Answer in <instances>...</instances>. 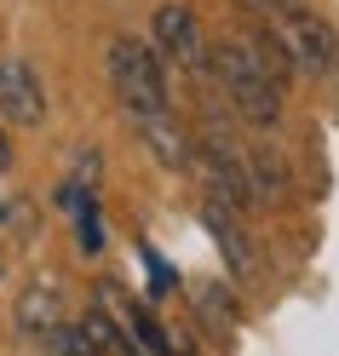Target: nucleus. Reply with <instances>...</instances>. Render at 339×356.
Listing matches in <instances>:
<instances>
[{
    "mask_svg": "<svg viewBox=\"0 0 339 356\" xmlns=\"http://www.w3.org/2000/svg\"><path fill=\"white\" fill-rule=\"evenodd\" d=\"M207 81L224 92V104L236 109L247 127H282V86L265 75V63L247 52V40H219L213 47V63H207Z\"/></svg>",
    "mask_w": 339,
    "mask_h": 356,
    "instance_id": "nucleus-1",
    "label": "nucleus"
},
{
    "mask_svg": "<svg viewBox=\"0 0 339 356\" xmlns=\"http://www.w3.org/2000/svg\"><path fill=\"white\" fill-rule=\"evenodd\" d=\"M104 75H109V92H116L121 115H167L173 109L167 63L155 58V47L139 40V35H116L104 47Z\"/></svg>",
    "mask_w": 339,
    "mask_h": 356,
    "instance_id": "nucleus-2",
    "label": "nucleus"
},
{
    "mask_svg": "<svg viewBox=\"0 0 339 356\" xmlns=\"http://www.w3.org/2000/svg\"><path fill=\"white\" fill-rule=\"evenodd\" d=\"M150 47H155V58H161L167 70L190 75V81H207L213 47H207V35H201V17H196L190 6H178V0L155 6V17H150Z\"/></svg>",
    "mask_w": 339,
    "mask_h": 356,
    "instance_id": "nucleus-3",
    "label": "nucleus"
},
{
    "mask_svg": "<svg viewBox=\"0 0 339 356\" xmlns=\"http://www.w3.org/2000/svg\"><path fill=\"white\" fill-rule=\"evenodd\" d=\"M276 40H282V52H287V70L293 75H305V81H322V75H333L339 70V35H333V24L328 17H316V12H282L276 24Z\"/></svg>",
    "mask_w": 339,
    "mask_h": 356,
    "instance_id": "nucleus-4",
    "label": "nucleus"
},
{
    "mask_svg": "<svg viewBox=\"0 0 339 356\" xmlns=\"http://www.w3.org/2000/svg\"><path fill=\"white\" fill-rule=\"evenodd\" d=\"M70 322H75V316H70V299H63V287H58L52 276L24 282V293H17V305H12V327L24 333V339L52 345Z\"/></svg>",
    "mask_w": 339,
    "mask_h": 356,
    "instance_id": "nucleus-5",
    "label": "nucleus"
},
{
    "mask_svg": "<svg viewBox=\"0 0 339 356\" xmlns=\"http://www.w3.org/2000/svg\"><path fill=\"white\" fill-rule=\"evenodd\" d=\"M0 121L24 127V132L47 121V86H40L35 63H24V58H0Z\"/></svg>",
    "mask_w": 339,
    "mask_h": 356,
    "instance_id": "nucleus-6",
    "label": "nucleus"
},
{
    "mask_svg": "<svg viewBox=\"0 0 339 356\" xmlns=\"http://www.w3.org/2000/svg\"><path fill=\"white\" fill-rule=\"evenodd\" d=\"M201 230L213 236V248H219V259L230 264V276L236 282H253L259 276V248H253V236H247V225H242V213L236 207H224V202H201Z\"/></svg>",
    "mask_w": 339,
    "mask_h": 356,
    "instance_id": "nucleus-7",
    "label": "nucleus"
},
{
    "mask_svg": "<svg viewBox=\"0 0 339 356\" xmlns=\"http://www.w3.org/2000/svg\"><path fill=\"white\" fill-rule=\"evenodd\" d=\"M132 121V132H139V144L155 155V161H161V167H173V172H190V138H184V127H178L173 121V109H167V115H127Z\"/></svg>",
    "mask_w": 339,
    "mask_h": 356,
    "instance_id": "nucleus-8",
    "label": "nucleus"
},
{
    "mask_svg": "<svg viewBox=\"0 0 339 356\" xmlns=\"http://www.w3.org/2000/svg\"><path fill=\"white\" fill-rule=\"evenodd\" d=\"M196 305H201V322H213L219 333H224V327L236 322V316H230L236 305L224 299V287H219V282H196Z\"/></svg>",
    "mask_w": 339,
    "mask_h": 356,
    "instance_id": "nucleus-9",
    "label": "nucleus"
},
{
    "mask_svg": "<svg viewBox=\"0 0 339 356\" xmlns=\"http://www.w3.org/2000/svg\"><path fill=\"white\" fill-rule=\"evenodd\" d=\"M247 12H265V17H282V12H293V0H242Z\"/></svg>",
    "mask_w": 339,
    "mask_h": 356,
    "instance_id": "nucleus-10",
    "label": "nucleus"
},
{
    "mask_svg": "<svg viewBox=\"0 0 339 356\" xmlns=\"http://www.w3.org/2000/svg\"><path fill=\"white\" fill-rule=\"evenodd\" d=\"M6 132H12V127H6V121H0V178H6V172H12V138H6Z\"/></svg>",
    "mask_w": 339,
    "mask_h": 356,
    "instance_id": "nucleus-11",
    "label": "nucleus"
},
{
    "mask_svg": "<svg viewBox=\"0 0 339 356\" xmlns=\"http://www.w3.org/2000/svg\"><path fill=\"white\" fill-rule=\"evenodd\" d=\"M6 270H12V264H6V241H0V282H6Z\"/></svg>",
    "mask_w": 339,
    "mask_h": 356,
    "instance_id": "nucleus-12",
    "label": "nucleus"
}]
</instances>
